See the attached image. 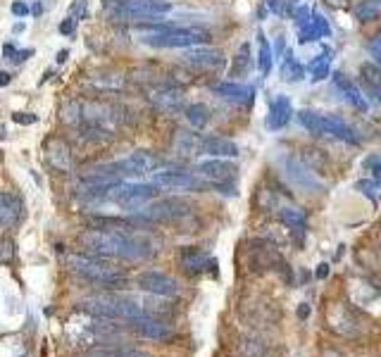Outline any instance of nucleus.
Instances as JSON below:
<instances>
[{"mask_svg":"<svg viewBox=\"0 0 381 357\" xmlns=\"http://www.w3.org/2000/svg\"><path fill=\"white\" fill-rule=\"evenodd\" d=\"M22 217H24V203L19 195L0 191V226L13 229L19 224Z\"/></svg>","mask_w":381,"mask_h":357,"instance_id":"nucleus-19","label":"nucleus"},{"mask_svg":"<svg viewBox=\"0 0 381 357\" xmlns=\"http://www.w3.org/2000/svg\"><path fill=\"white\" fill-rule=\"evenodd\" d=\"M298 122L302 124V129L310 131L312 136H327V117L317 115L312 110H300Z\"/></svg>","mask_w":381,"mask_h":357,"instance_id":"nucleus-30","label":"nucleus"},{"mask_svg":"<svg viewBox=\"0 0 381 357\" xmlns=\"http://www.w3.org/2000/svg\"><path fill=\"white\" fill-rule=\"evenodd\" d=\"M212 93H215L217 98L227 100V103H234V105H245V108H248V105L255 100V88L243 86V83H236V81H224V83H217V86H212Z\"/></svg>","mask_w":381,"mask_h":357,"instance_id":"nucleus-18","label":"nucleus"},{"mask_svg":"<svg viewBox=\"0 0 381 357\" xmlns=\"http://www.w3.org/2000/svg\"><path fill=\"white\" fill-rule=\"evenodd\" d=\"M279 219H282V224L289 226L291 231L305 229V224H307L305 210L298 208V205H284V208H279Z\"/></svg>","mask_w":381,"mask_h":357,"instance_id":"nucleus-31","label":"nucleus"},{"mask_svg":"<svg viewBox=\"0 0 381 357\" xmlns=\"http://www.w3.org/2000/svg\"><path fill=\"white\" fill-rule=\"evenodd\" d=\"M122 165V172H124V178L127 176H145V174H153L155 169H160L162 160L158 155L148 153V150H136L131 153L129 158L120 160Z\"/></svg>","mask_w":381,"mask_h":357,"instance_id":"nucleus-13","label":"nucleus"},{"mask_svg":"<svg viewBox=\"0 0 381 357\" xmlns=\"http://www.w3.org/2000/svg\"><path fill=\"white\" fill-rule=\"evenodd\" d=\"M148 100L165 115H177L184 110V91L175 83H155L148 88Z\"/></svg>","mask_w":381,"mask_h":357,"instance_id":"nucleus-9","label":"nucleus"},{"mask_svg":"<svg viewBox=\"0 0 381 357\" xmlns=\"http://www.w3.org/2000/svg\"><path fill=\"white\" fill-rule=\"evenodd\" d=\"M379 15H381V0H362L355 8V17L360 22H369Z\"/></svg>","mask_w":381,"mask_h":357,"instance_id":"nucleus-36","label":"nucleus"},{"mask_svg":"<svg viewBox=\"0 0 381 357\" xmlns=\"http://www.w3.org/2000/svg\"><path fill=\"white\" fill-rule=\"evenodd\" d=\"M334 86L339 88L341 93H343V100L348 105H352V108L357 110V113H367V96H362L360 88L352 83L348 76L343 74V72H334Z\"/></svg>","mask_w":381,"mask_h":357,"instance_id":"nucleus-20","label":"nucleus"},{"mask_svg":"<svg viewBox=\"0 0 381 357\" xmlns=\"http://www.w3.org/2000/svg\"><path fill=\"white\" fill-rule=\"evenodd\" d=\"M327 136L329 138H336V141L350 143V146H357V143H360L348 122H343L341 117H334V115L327 117Z\"/></svg>","mask_w":381,"mask_h":357,"instance_id":"nucleus-25","label":"nucleus"},{"mask_svg":"<svg viewBox=\"0 0 381 357\" xmlns=\"http://www.w3.org/2000/svg\"><path fill=\"white\" fill-rule=\"evenodd\" d=\"M108 357H148L141 350H117V353H108Z\"/></svg>","mask_w":381,"mask_h":357,"instance_id":"nucleus-44","label":"nucleus"},{"mask_svg":"<svg viewBox=\"0 0 381 357\" xmlns=\"http://www.w3.org/2000/svg\"><path fill=\"white\" fill-rule=\"evenodd\" d=\"M324 36H332V26L329 22L324 19L322 15L312 13V19L307 24L300 26V41H317V38H324Z\"/></svg>","mask_w":381,"mask_h":357,"instance_id":"nucleus-27","label":"nucleus"},{"mask_svg":"<svg viewBox=\"0 0 381 357\" xmlns=\"http://www.w3.org/2000/svg\"><path fill=\"white\" fill-rule=\"evenodd\" d=\"M184 115H186V122L193 131H203L207 126V122H210V108L203 103L188 105V108L184 110Z\"/></svg>","mask_w":381,"mask_h":357,"instance_id":"nucleus-32","label":"nucleus"},{"mask_svg":"<svg viewBox=\"0 0 381 357\" xmlns=\"http://www.w3.org/2000/svg\"><path fill=\"white\" fill-rule=\"evenodd\" d=\"M332 55L334 50H322V55H317V60L310 63V74H312V81H322L329 76V65H332Z\"/></svg>","mask_w":381,"mask_h":357,"instance_id":"nucleus-33","label":"nucleus"},{"mask_svg":"<svg viewBox=\"0 0 381 357\" xmlns=\"http://www.w3.org/2000/svg\"><path fill=\"white\" fill-rule=\"evenodd\" d=\"M31 55H33V50H31V48L17 50V55H15V60H13V63H17V65H19V63H24V60H29Z\"/></svg>","mask_w":381,"mask_h":357,"instance_id":"nucleus-46","label":"nucleus"},{"mask_svg":"<svg viewBox=\"0 0 381 357\" xmlns=\"http://www.w3.org/2000/svg\"><path fill=\"white\" fill-rule=\"evenodd\" d=\"M153 183L160 188H175V191H205V178L186 169H162L155 172Z\"/></svg>","mask_w":381,"mask_h":357,"instance_id":"nucleus-8","label":"nucleus"},{"mask_svg":"<svg viewBox=\"0 0 381 357\" xmlns=\"http://www.w3.org/2000/svg\"><path fill=\"white\" fill-rule=\"evenodd\" d=\"M141 41L153 48H195L212 38L205 26H175V24H145L141 26Z\"/></svg>","mask_w":381,"mask_h":357,"instance_id":"nucleus-2","label":"nucleus"},{"mask_svg":"<svg viewBox=\"0 0 381 357\" xmlns=\"http://www.w3.org/2000/svg\"><path fill=\"white\" fill-rule=\"evenodd\" d=\"M267 3H270V8L274 10V13L282 15V0H267Z\"/></svg>","mask_w":381,"mask_h":357,"instance_id":"nucleus-52","label":"nucleus"},{"mask_svg":"<svg viewBox=\"0 0 381 357\" xmlns=\"http://www.w3.org/2000/svg\"><path fill=\"white\" fill-rule=\"evenodd\" d=\"M41 3H36V5H33V8H31V13H36V15H41Z\"/></svg>","mask_w":381,"mask_h":357,"instance_id":"nucleus-55","label":"nucleus"},{"mask_svg":"<svg viewBox=\"0 0 381 357\" xmlns=\"http://www.w3.org/2000/svg\"><path fill=\"white\" fill-rule=\"evenodd\" d=\"M15 258V243L10 238H0V262H10Z\"/></svg>","mask_w":381,"mask_h":357,"instance_id":"nucleus-40","label":"nucleus"},{"mask_svg":"<svg viewBox=\"0 0 381 357\" xmlns=\"http://www.w3.org/2000/svg\"><path fill=\"white\" fill-rule=\"evenodd\" d=\"M379 243H381V224H379Z\"/></svg>","mask_w":381,"mask_h":357,"instance_id":"nucleus-56","label":"nucleus"},{"mask_svg":"<svg viewBox=\"0 0 381 357\" xmlns=\"http://www.w3.org/2000/svg\"><path fill=\"white\" fill-rule=\"evenodd\" d=\"M83 15H86V0H76V3L72 5V15L70 17H74V19H81Z\"/></svg>","mask_w":381,"mask_h":357,"instance_id":"nucleus-43","label":"nucleus"},{"mask_svg":"<svg viewBox=\"0 0 381 357\" xmlns=\"http://www.w3.org/2000/svg\"><path fill=\"white\" fill-rule=\"evenodd\" d=\"M10 10H13V15H15V17H26V15H29V10H31V8L24 3V0H15L13 8H10Z\"/></svg>","mask_w":381,"mask_h":357,"instance_id":"nucleus-42","label":"nucleus"},{"mask_svg":"<svg viewBox=\"0 0 381 357\" xmlns=\"http://www.w3.org/2000/svg\"><path fill=\"white\" fill-rule=\"evenodd\" d=\"M362 81H365V91L381 105V69L377 65H362L360 67Z\"/></svg>","mask_w":381,"mask_h":357,"instance_id":"nucleus-28","label":"nucleus"},{"mask_svg":"<svg viewBox=\"0 0 381 357\" xmlns=\"http://www.w3.org/2000/svg\"><path fill=\"white\" fill-rule=\"evenodd\" d=\"M129 324H131V329L138 333V336L148 338V341L165 343V341H170V338L175 336L172 326L167 324V322L158 319V317H153V315H143V317H138V319H131Z\"/></svg>","mask_w":381,"mask_h":357,"instance_id":"nucleus-12","label":"nucleus"},{"mask_svg":"<svg viewBox=\"0 0 381 357\" xmlns=\"http://www.w3.org/2000/svg\"><path fill=\"white\" fill-rule=\"evenodd\" d=\"M236 165L227 163L222 158H212V160H205V163H198L195 167V174L205 181H210L212 186H229V183L236 178Z\"/></svg>","mask_w":381,"mask_h":357,"instance_id":"nucleus-10","label":"nucleus"},{"mask_svg":"<svg viewBox=\"0 0 381 357\" xmlns=\"http://www.w3.org/2000/svg\"><path fill=\"white\" fill-rule=\"evenodd\" d=\"M88 83L98 91H120V88H124V76L120 72H95Z\"/></svg>","mask_w":381,"mask_h":357,"instance_id":"nucleus-29","label":"nucleus"},{"mask_svg":"<svg viewBox=\"0 0 381 357\" xmlns=\"http://www.w3.org/2000/svg\"><path fill=\"white\" fill-rule=\"evenodd\" d=\"M355 188L360 193H365V195H369V198L377 203L379 200V181H357L355 183Z\"/></svg>","mask_w":381,"mask_h":357,"instance_id":"nucleus-39","label":"nucleus"},{"mask_svg":"<svg viewBox=\"0 0 381 357\" xmlns=\"http://www.w3.org/2000/svg\"><path fill=\"white\" fill-rule=\"evenodd\" d=\"M179 267L190 276L200 274V272H215L217 274V260H212L205 250L193 248V245L181 248V253H179Z\"/></svg>","mask_w":381,"mask_h":357,"instance_id":"nucleus-15","label":"nucleus"},{"mask_svg":"<svg viewBox=\"0 0 381 357\" xmlns=\"http://www.w3.org/2000/svg\"><path fill=\"white\" fill-rule=\"evenodd\" d=\"M257 46H260V60H257V65H260V72L262 74H270L272 72V46L270 41L265 38V33H257Z\"/></svg>","mask_w":381,"mask_h":357,"instance_id":"nucleus-34","label":"nucleus"},{"mask_svg":"<svg viewBox=\"0 0 381 357\" xmlns=\"http://www.w3.org/2000/svg\"><path fill=\"white\" fill-rule=\"evenodd\" d=\"M250 69H253V48H250V43H241L236 55H234V63L229 67V76L241 79V76H248Z\"/></svg>","mask_w":381,"mask_h":357,"instance_id":"nucleus-24","label":"nucleus"},{"mask_svg":"<svg viewBox=\"0 0 381 357\" xmlns=\"http://www.w3.org/2000/svg\"><path fill=\"white\" fill-rule=\"evenodd\" d=\"M136 286L145 293L162 295V298H172V295L179 293L177 279H172L170 274H162V272H141L136 276Z\"/></svg>","mask_w":381,"mask_h":357,"instance_id":"nucleus-11","label":"nucleus"},{"mask_svg":"<svg viewBox=\"0 0 381 357\" xmlns=\"http://www.w3.org/2000/svg\"><path fill=\"white\" fill-rule=\"evenodd\" d=\"M24 29H26V24H24V22H17V24L13 26V31H15V33H22Z\"/></svg>","mask_w":381,"mask_h":357,"instance_id":"nucleus-54","label":"nucleus"},{"mask_svg":"<svg viewBox=\"0 0 381 357\" xmlns=\"http://www.w3.org/2000/svg\"><path fill=\"white\" fill-rule=\"evenodd\" d=\"M300 163L305 167H310L312 172H317V169H322V167L327 165V155H324L322 150H305V155H302Z\"/></svg>","mask_w":381,"mask_h":357,"instance_id":"nucleus-37","label":"nucleus"},{"mask_svg":"<svg viewBox=\"0 0 381 357\" xmlns=\"http://www.w3.org/2000/svg\"><path fill=\"white\" fill-rule=\"evenodd\" d=\"M105 8L115 19L148 22L153 17L170 13L172 3H167V0H105Z\"/></svg>","mask_w":381,"mask_h":357,"instance_id":"nucleus-5","label":"nucleus"},{"mask_svg":"<svg viewBox=\"0 0 381 357\" xmlns=\"http://www.w3.org/2000/svg\"><path fill=\"white\" fill-rule=\"evenodd\" d=\"M284 172H286V176H289V181H291V186H295V188H302V191H307V193H317V191H322V183L317 181L315 174H312V169L310 167H305L300 163V160H293V158H286L284 160Z\"/></svg>","mask_w":381,"mask_h":357,"instance_id":"nucleus-14","label":"nucleus"},{"mask_svg":"<svg viewBox=\"0 0 381 357\" xmlns=\"http://www.w3.org/2000/svg\"><path fill=\"white\" fill-rule=\"evenodd\" d=\"M203 153L210 155V158H236L238 146L234 141H227V138L212 136L203 141Z\"/></svg>","mask_w":381,"mask_h":357,"instance_id":"nucleus-26","label":"nucleus"},{"mask_svg":"<svg viewBox=\"0 0 381 357\" xmlns=\"http://www.w3.org/2000/svg\"><path fill=\"white\" fill-rule=\"evenodd\" d=\"M307 317H310V305H307V303H300V305H298V319H300V322H305Z\"/></svg>","mask_w":381,"mask_h":357,"instance_id":"nucleus-48","label":"nucleus"},{"mask_svg":"<svg viewBox=\"0 0 381 357\" xmlns=\"http://www.w3.org/2000/svg\"><path fill=\"white\" fill-rule=\"evenodd\" d=\"M324 3H327L329 8H334V10H346L350 5V0H324Z\"/></svg>","mask_w":381,"mask_h":357,"instance_id":"nucleus-47","label":"nucleus"},{"mask_svg":"<svg viewBox=\"0 0 381 357\" xmlns=\"http://www.w3.org/2000/svg\"><path fill=\"white\" fill-rule=\"evenodd\" d=\"M369 58H372V65H377L381 69V26L379 31L374 33L372 41H369Z\"/></svg>","mask_w":381,"mask_h":357,"instance_id":"nucleus-38","label":"nucleus"},{"mask_svg":"<svg viewBox=\"0 0 381 357\" xmlns=\"http://www.w3.org/2000/svg\"><path fill=\"white\" fill-rule=\"evenodd\" d=\"M193 212V203L186 198H165L148 205L133 217V224H153V222H177Z\"/></svg>","mask_w":381,"mask_h":357,"instance_id":"nucleus-6","label":"nucleus"},{"mask_svg":"<svg viewBox=\"0 0 381 357\" xmlns=\"http://www.w3.org/2000/svg\"><path fill=\"white\" fill-rule=\"evenodd\" d=\"M74 26H76V19L74 17H67V19L60 24V33H65V36H70L72 31H74Z\"/></svg>","mask_w":381,"mask_h":357,"instance_id":"nucleus-45","label":"nucleus"},{"mask_svg":"<svg viewBox=\"0 0 381 357\" xmlns=\"http://www.w3.org/2000/svg\"><path fill=\"white\" fill-rule=\"evenodd\" d=\"M81 310L98 317V319H122V322H131L148 315L138 300L124 298V295H117V293H105V295H95V298L83 300Z\"/></svg>","mask_w":381,"mask_h":357,"instance_id":"nucleus-4","label":"nucleus"},{"mask_svg":"<svg viewBox=\"0 0 381 357\" xmlns=\"http://www.w3.org/2000/svg\"><path fill=\"white\" fill-rule=\"evenodd\" d=\"M291 115H293V105L286 96H277L274 100H270V117H267V126L272 131L284 129L286 124L291 122Z\"/></svg>","mask_w":381,"mask_h":357,"instance_id":"nucleus-23","label":"nucleus"},{"mask_svg":"<svg viewBox=\"0 0 381 357\" xmlns=\"http://www.w3.org/2000/svg\"><path fill=\"white\" fill-rule=\"evenodd\" d=\"M81 245L88 255L105 260H148L158 253V241L133 229V222L100 217L93 229L81 233Z\"/></svg>","mask_w":381,"mask_h":357,"instance_id":"nucleus-1","label":"nucleus"},{"mask_svg":"<svg viewBox=\"0 0 381 357\" xmlns=\"http://www.w3.org/2000/svg\"><path fill=\"white\" fill-rule=\"evenodd\" d=\"M203 141L205 138H200V133L195 131H188V129H177L175 136H172V153L177 155V158H198V155H203Z\"/></svg>","mask_w":381,"mask_h":357,"instance_id":"nucleus-17","label":"nucleus"},{"mask_svg":"<svg viewBox=\"0 0 381 357\" xmlns=\"http://www.w3.org/2000/svg\"><path fill=\"white\" fill-rule=\"evenodd\" d=\"M10 81H13V76H10L8 72H0V88H3V86H8Z\"/></svg>","mask_w":381,"mask_h":357,"instance_id":"nucleus-51","label":"nucleus"},{"mask_svg":"<svg viewBox=\"0 0 381 357\" xmlns=\"http://www.w3.org/2000/svg\"><path fill=\"white\" fill-rule=\"evenodd\" d=\"M327 319H329V326L332 329L343 324L339 329L341 336H357V333H360V326H357L355 315H352V310L346 308V305H336L332 312H327Z\"/></svg>","mask_w":381,"mask_h":357,"instance_id":"nucleus-22","label":"nucleus"},{"mask_svg":"<svg viewBox=\"0 0 381 357\" xmlns=\"http://www.w3.org/2000/svg\"><path fill=\"white\" fill-rule=\"evenodd\" d=\"M329 276V265L327 262H322V265H319V269H317V279H327Z\"/></svg>","mask_w":381,"mask_h":357,"instance_id":"nucleus-49","label":"nucleus"},{"mask_svg":"<svg viewBox=\"0 0 381 357\" xmlns=\"http://www.w3.org/2000/svg\"><path fill=\"white\" fill-rule=\"evenodd\" d=\"M67 265H70V269L74 272V274L95 283V286L110 288V291H120V288L127 286L124 272L105 258H95V255H72V258L67 260Z\"/></svg>","mask_w":381,"mask_h":357,"instance_id":"nucleus-3","label":"nucleus"},{"mask_svg":"<svg viewBox=\"0 0 381 357\" xmlns=\"http://www.w3.org/2000/svg\"><path fill=\"white\" fill-rule=\"evenodd\" d=\"M13 122H15V124H19V126H29V124H36L38 117L31 115V113H15Z\"/></svg>","mask_w":381,"mask_h":357,"instance_id":"nucleus-41","label":"nucleus"},{"mask_svg":"<svg viewBox=\"0 0 381 357\" xmlns=\"http://www.w3.org/2000/svg\"><path fill=\"white\" fill-rule=\"evenodd\" d=\"M158 183H112V186L105 191V198L108 203H115L120 208H138V205L148 203L158 195Z\"/></svg>","mask_w":381,"mask_h":357,"instance_id":"nucleus-7","label":"nucleus"},{"mask_svg":"<svg viewBox=\"0 0 381 357\" xmlns=\"http://www.w3.org/2000/svg\"><path fill=\"white\" fill-rule=\"evenodd\" d=\"M46 160H48V165L53 167V169H58V172H72V167H74L70 146H67L65 141H60V138H53V141H48Z\"/></svg>","mask_w":381,"mask_h":357,"instance_id":"nucleus-21","label":"nucleus"},{"mask_svg":"<svg viewBox=\"0 0 381 357\" xmlns=\"http://www.w3.org/2000/svg\"><path fill=\"white\" fill-rule=\"evenodd\" d=\"M3 55H5V58H8V60H15V55H17L15 46H10V43H8V46L3 48Z\"/></svg>","mask_w":381,"mask_h":357,"instance_id":"nucleus-50","label":"nucleus"},{"mask_svg":"<svg viewBox=\"0 0 381 357\" xmlns=\"http://www.w3.org/2000/svg\"><path fill=\"white\" fill-rule=\"evenodd\" d=\"M181 63L190 67V69H207V72H215L224 65V55L222 50H212V48H190L184 53Z\"/></svg>","mask_w":381,"mask_h":357,"instance_id":"nucleus-16","label":"nucleus"},{"mask_svg":"<svg viewBox=\"0 0 381 357\" xmlns=\"http://www.w3.org/2000/svg\"><path fill=\"white\" fill-rule=\"evenodd\" d=\"M282 74H284V81H300L302 76H305V67L295 63L293 53H289V55H286V63H284Z\"/></svg>","mask_w":381,"mask_h":357,"instance_id":"nucleus-35","label":"nucleus"},{"mask_svg":"<svg viewBox=\"0 0 381 357\" xmlns=\"http://www.w3.org/2000/svg\"><path fill=\"white\" fill-rule=\"evenodd\" d=\"M67 55H70V50H60V53H58V58H55V63H58V65H63L65 60H67Z\"/></svg>","mask_w":381,"mask_h":357,"instance_id":"nucleus-53","label":"nucleus"}]
</instances>
